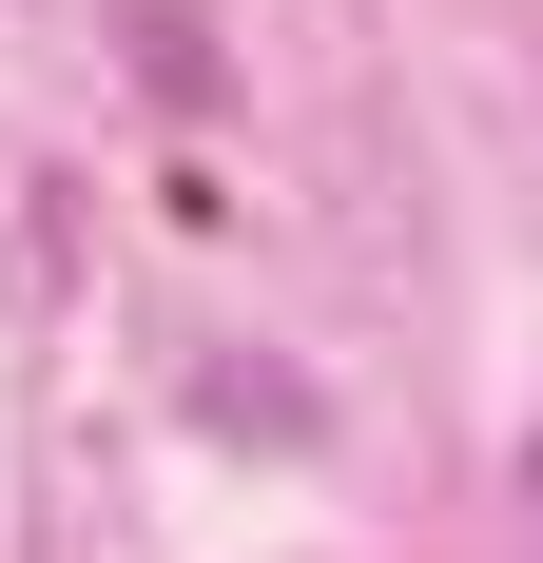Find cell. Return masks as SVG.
Returning <instances> with one entry per match:
<instances>
[{"label": "cell", "mask_w": 543, "mask_h": 563, "mask_svg": "<svg viewBox=\"0 0 543 563\" xmlns=\"http://www.w3.org/2000/svg\"><path fill=\"white\" fill-rule=\"evenodd\" d=\"M524 506H543V448H524Z\"/></svg>", "instance_id": "obj_1"}]
</instances>
